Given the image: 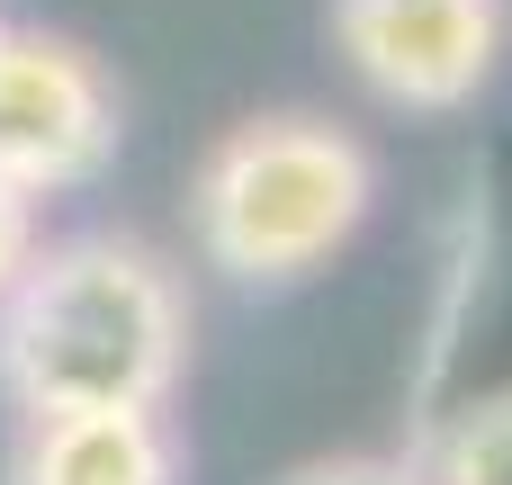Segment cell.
<instances>
[{"label":"cell","instance_id":"obj_1","mask_svg":"<svg viewBox=\"0 0 512 485\" xmlns=\"http://www.w3.org/2000/svg\"><path fill=\"white\" fill-rule=\"evenodd\" d=\"M189 378V288L135 234L36 243L0 297V387L18 414L171 405Z\"/></svg>","mask_w":512,"mask_h":485},{"label":"cell","instance_id":"obj_2","mask_svg":"<svg viewBox=\"0 0 512 485\" xmlns=\"http://www.w3.org/2000/svg\"><path fill=\"white\" fill-rule=\"evenodd\" d=\"M378 207V162L333 117H243L189 171V234L243 288L315 279Z\"/></svg>","mask_w":512,"mask_h":485},{"label":"cell","instance_id":"obj_3","mask_svg":"<svg viewBox=\"0 0 512 485\" xmlns=\"http://www.w3.org/2000/svg\"><path fill=\"white\" fill-rule=\"evenodd\" d=\"M117 162V81L90 45L0 18V180L18 198H72Z\"/></svg>","mask_w":512,"mask_h":485},{"label":"cell","instance_id":"obj_4","mask_svg":"<svg viewBox=\"0 0 512 485\" xmlns=\"http://www.w3.org/2000/svg\"><path fill=\"white\" fill-rule=\"evenodd\" d=\"M333 45L369 99L405 117L468 108L512 45L504 0H333Z\"/></svg>","mask_w":512,"mask_h":485},{"label":"cell","instance_id":"obj_5","mask_svg":"<svg viewBox=\"0 0 512 485\" xmlns=\"http://www.w3.org/2000/svg\"><path fill=\"white\" fill-rule=\"evenodd\" d=\"M171 405H81V414H27L18 477L9 485H180Z\"/></svg>","mask_w":512,"mask_h":485},{"label":"cell","instance_id":"obj_6","mask_svg":"<svg viewBox=\"0 0 512 485\" xmlns=\"http://www.w3.org/2000/svg\"><path fill=\"white\" fill-rule=\"evenodd\" d=\"M423 485H512V396L495 405H468L459 423H441Z\"/></svg>","mask_w":512,"mask_h":485},{"label":"cell","instance_id":"obj_7","mask_svg":"<svg viewBox=\"0 0 512 485\" xmlns=\"http://www.w3.org/2000/svg\"><path fill=\"white\" fill-rule=\"evenodd\" d=\"M288 485H423V468H405V459H369V450H351V459H315V468H297Z\"/></svg>","mask_w":512,"mask_h":485},{"label":"cell","instance_id":"obj_8","mask_svg":"<svg viewBox=\"0 0 512 485\" xmlns=\"http://www.w3.org/2000/svg\"><path fill=\"white\" fill-rule=\"evenodd\" d=\"M36 243H45V234H36V198H18V189L0 180V297H9V279L36 261Z\"/></svg>","mask_w":512,"mask_h":485}]
</instances>
